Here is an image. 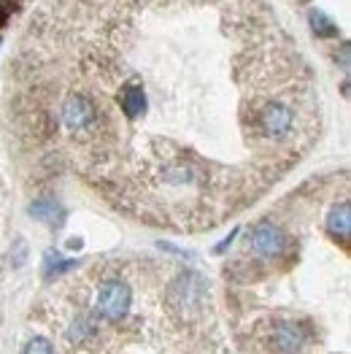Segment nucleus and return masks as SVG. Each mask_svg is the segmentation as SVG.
<instances>
[{
    "label": "nucleus",
    "mask_w": 351,
    "mask_h": 354,
    "mask_svg": "<svg viewBox=\"0 0 351 354\" xmlns=\"http://www.w3.org/2000/svg\"><path fill=\"white\" fill-rule=\"evenodd\" d=\"M3 19H6V14H3V8H0V25H3Z\"/></svg>",
    "instance_id": "obj_6"
},
{
    "label": "nucleus",
    "mask_w": 351,
    "mask_h": 354,
    "mask_svg": "<svg viewBox=\"0 0 351 354\" xmlns=\"http://www.w3.org/2000/svg\"><path fill=\"white\" fill-rule=\"evenodd\" d=\"M30 214L35 216V219H41V222H49V225H57L59 219V206H57V201H52V198H38L32 206H30Z\"/></svg>",
    "instance_id": "obj_4"
},
{
    "label": "nucleus",
    "mask_w": 351,
    "mask_h": 354,
    "mask_svg": "<svg viewBox=\"0 0 351 354\" xmlns=\"http://www.w3.org/2000/svg\"><path fill=\"white\" fill-rule=\"evenodd\" d=\"M249 249L257 254V257H281L284 254V249H287V236H284V230L278 227V225H273V222H257L254 227H252V233H249Z\"/></svg>",
    "instance_id": "obj_2"
},
{
    "label": "nucleus",
    "mask_w": 351,
    "mask_h": 354,
    "mask_svg": "<svg viewBox=\"0 0 351 354\" xmlns=\"http://www.w3.org/2000/svg\"><path fill=\"white\" fill-rule=\"evenodd\" d=\"M28 322L52 354H230L203 273L151 260L87 268L44 297Z\"/></svg>",
    "instance_id": "obj_1"
},
{
    "label": "nucleus",
    "mask_w": 351,
    "mask_h": 354,
    "mask_svg": "<svg viewBox=\"0 0 351 354\" xmlns=\"http://www.w3.org/2000/svg\"><path fill=\"white\" fill-rule=\"evenodd\" d=\"M327 230H330V236L338 238L343 246L349 243V236H351V208L346 201H341L338 206L330 208V214H327Z\"/></svg>",
    "instance_id": "obj_3"
},
{
    "label": "nucleus",
    "mask_w": 351,
    "mask_h": 354,
    "mask_svg": "<svg viewBox=\"0 0 351 354\" xmlns=\"http://www.w3.org/2000/svg\"><path fill=\"white\" fill-rule=\"evenodd\" d=\"M308 22H311V28H314V32H319V35H324V38H332V35H338V28H335V22L324 14V11H319V8H311L308 11Z\"/></svg>",
    "instance_id": "obj_5"
}]
</instances>
